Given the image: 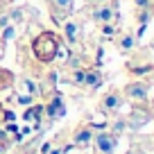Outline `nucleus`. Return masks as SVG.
Segmentation results:
<instances>
[{"instance_id":"obj_1","label":"nucleus","mask_w":154,"mask_h":154,"mask_svg":"<svg viewBox=\"0 0 154 154\" xmlns=\"http://www.w3.org/2000/svg\"><path fill=\"white\" fill-rule=\"evenodd\" d=\"M32 52L34 57L38 59L41 63H50L54 61V57L59 54V41H57V34L52 32H41L32 43Z\"/></svg>"},{"instance_id":"obj_2","label":"nucleus","mask_w":154,"mask_h":154,"mask_svg":"<svg viewBox=\"0 0 154 154\" xmlns=\"http://www.w3.org/2000/svg\"><path fill=\"white\" fill-rule=\"evenodd\" d=\"M93 145H95L97 154H113L116 147H118V138H116L111 131H97L93 134Z\"/></svg>"},{"instance_id":"obj_3","label":"nucleus","mask_w":154,"mask_h":154,"mask_svg":"<svg viewBox=\"0 0 154 154\" xmlns=\"http://www.w3.org/2000/svg\"><path fill=\"white\" fill-rule=\"evenodd\" d=\"M122 100L125 97L120 95V91H116V88H111V91H106L104 95H102V100H100V111L102 113H118L120 111V106H122Z\"/></svg>"},{"instance_id":"obj_4","label":"nucleus","mask_w":154,"mask_h":154,"mask_svg":"<svg viewBox=\"0 0 154 154\" xmlns=\"http://www.w3.org/2000/svg\"><path fill=\"white\" fill-rule=\"evenodd\" d=\"M122 97L131 102H147V84L145 82H129L125 88H122Z\"/></svg>"},{"instance_id":"obj_5","label":"nucleus","mask_w":154,"mask_h":154,"mask_svg":"<svg viewBox=\"0 0 154 154\" xmlns=\"http://www.w3.org/2000/svg\"><path fill=\"white\" fill-rule=\"evenodd\" d=\"M48 2L52 7V20L61 25L66 20L63 16H68L72 11V0H48Z\"/></svg>"},{"instance_id":"obj_6","label":"nucleus","mask_w":154,"mask_h":154,"mask_svg":"<svg viewBox=\"0 0 154 154\" xmlns=\"http://www.w3.org/2000/svg\"><path fill=\"white\" fill-rule=\"evenodd\" d=\"M93 143V127L91 125H79L75 129V136H72V145L75 147H88Z\"/></svg>"},{"instance_id":"obj_7","label":"nucleus","mask_w":154,"mask_h":154,"mask_svg":"<svg viewBox=\"0 0 154 154\" xmlns=\"http://www.w3.org/2000/svg\"><path fill=\"white\" fill-rule=\"evenodd\" d=\"M45 111H48V118H63L66 116V104H63V95L61 93H54L52 100L48 102V106H45Z\"/></svg>"},{"instance_id":"obj_8","label":"nucleus","mask_w":154,"mask_h":154,"mask_svg":"<svg viewBox=\"0 0 154 154\" xmlns=\"http://www.w3.org/2000/svg\"><path fill=\"white\" fill-rule=\"evenodd\" d=\"M91 18L95 20V23H100V25L111 23V20L116 18V9H113V7H109L106 2H104V5H95V9L91 11Z\"/></svg>"},{"instance_id":"obj_9","label":"nucleus","mask_w":154,"mask_h":154,"mask_svg":"<svg viewBox=\"0 0 154 154\" xmlns=\"http://www.w3.org/2000/svg\"><path fill=\"white\" fill-rule=\"evenodd\" d=\"M63 38L68 45H75L79 41V23L77 20H63Z\"/></svg>"},{"instance_id":"obj_10","label":"nucleus","mask_w":154,"mask_h":154,"mask_svg":"<svg viewBox=\"0 0 154 154\" xmlns=\"http://www.w3.org/2000/svg\"><path fill=\"white\" fill-rule=\"evenodd\" d=\"M82 86H88L91 91L100 88L102 86V72L97 70V68H86V70H84V84Z\"/></svg>"},{"instance_id":"obj_11","label":"nucleus","mask_w":154,"mask_h":154,"mask_svg":"<svg viewBox=\"0 0 154 154\" xmlns=\"http://www.w3.org/2000/svg\"><path fill=\"white\" fill-rule=\"evenodd\" d=\"M116 45H118V50H120L122 54L134 52V48H136V34H134V32H125V34H120V38L116 41Z\"/></svg>"},{"instance_id":"obj_12","label":"nucleus","mask_w":154,"mask_h":154,"mask_svg":"<svg viewBox=\"0 0 154 154\" xmlns=\"http://www.w3.org/2000/svg\"><path fill=\"white\" fill-rule=\"evenodd\" d=\"M23 88H25V93H27L29 97H34L38 93V88H36V82L34 79H23Z\"/></svg>"},{"instance_id":"obj_13","label":"nucleus","mask_w":154,"mask_h":154,"mask_svg":"<svg viewBox=\"0 0 154 154\" xmlns=\"http://www.w3.org/2000/svg\"><path fill=\"white\" fill-rule=\"evenodd\" d=\"M72 84H77V86L84 84V68H75V72H72Z\"/></svg>"},{"instance_id":"obj_14","label":"nucleus","mask_w":154,"mask_h":154,"mask_svg":"<svg viewBox=\"0 0 154 154\" xmlns=\"http://www.w3.org/2000/svg\"><path fill=\"white\" fill-rule=\"evenodd\" d=\"M149 18H152V9H140L138 11V23L140 25H147Z\"/></svg>"},{"instance_id":"obj_15","label":"nucleus","mask_w":154,"mask_h":154,"mask_svg":"<svg viewBox=\"0 0 154 154\" xmlns=\"http://www.w3.org/2000/svg\"><path fill=\"white\" fill-rule=\"evenodd\" d=\"M116 32H118V29H116L113 20H111V23H104V25H102V34H104V36H113Z\"/></svg>"},{"instance_id":"obj_16","label":"nucleus","mask_w":154,"mask_h":154,"mask_svg":"<svg viewBox=\"0 0 154 154\" xmlns=\"http://www.w3.org/2000/svg\"><path fill=\"white\" fill-rule=\"evenodd\" d=\"M14 36H16V27H14V25L5 27V32H2V41H11Z\"/></svg>"},{"instance_id":"obj_17","label":"nucleus","mask_w":154,"mask_h":154,"mask_svg":"<svg viewBox=\"0 0 154 154\" xmlns=\"http://www.w3.org/2000/svg\"><path fill=\"white\" fill-rule=\"evenodd\" d=\"M120 131H125V120H116V125H113V131H111V134H113V136H118Z\"/></svg>"},{"instance_id":"obj_18","label":"nucleus","mask_w":154,"mask_h":154,"mask_svg":"<svg viewBox=\"0 0 154 154\" xmlns=\"http://www.w3.org/2000/svg\"><path fill=\"white\" fill-rule=\"evenodd\" d=\"M138 9H152V0H134Z\"/></svg>"},{"instance_id":"obj_19","label":"nucleus","mask_w":154,"mask_h":154,"mask_svg":"<svg viewBox=\"0 0 154 154\" xmlns=\"http://www.w3.org/2000/svg\"><path fill=\"white\" fill-rule=\"evenodd\" d=\"M68 149H70V147H68V145H59V147L50 149L48 154H68Z\"/></svg>"},{"instance_id":"obj_20","label":"nucleus","mask_w":154,"mask_h":154,"mask_svg":"<svg viewBox=\"0 0 154 154\" xmlns=\"http://www.w3.org/2000/svg\"><path fill=\"white\" fill-rule=\"evenodd\" d=\"M93 2H95V5H104L106 0H93Z\"/></svg>"},{"instance_id":"obj_21","label":"nucleus","mask_w":154,"mask_h":154,"mask_svg":"<svg viewBox=\"0 0 154 154\" xmlns=\"http://www.w3.org/2000/svg\"><path fill=\"white\" fill-rule=\"evenodd\" d=\"M0 57H2V41H0Z\"/></svg>"},{"instance_id":"obj_22","label":"nucleus","mask_w":154,"mask_h":154,"mask_svg":"<svg viewBox=\"0 0 154 154\" xmlns=\"http://www.w3.org/2000/svg\"><path fill=\"white\" fill-rule=\"evenodd\" d=\"M129 154H136V152H129Z\"/></svg>"}]
</instances>
